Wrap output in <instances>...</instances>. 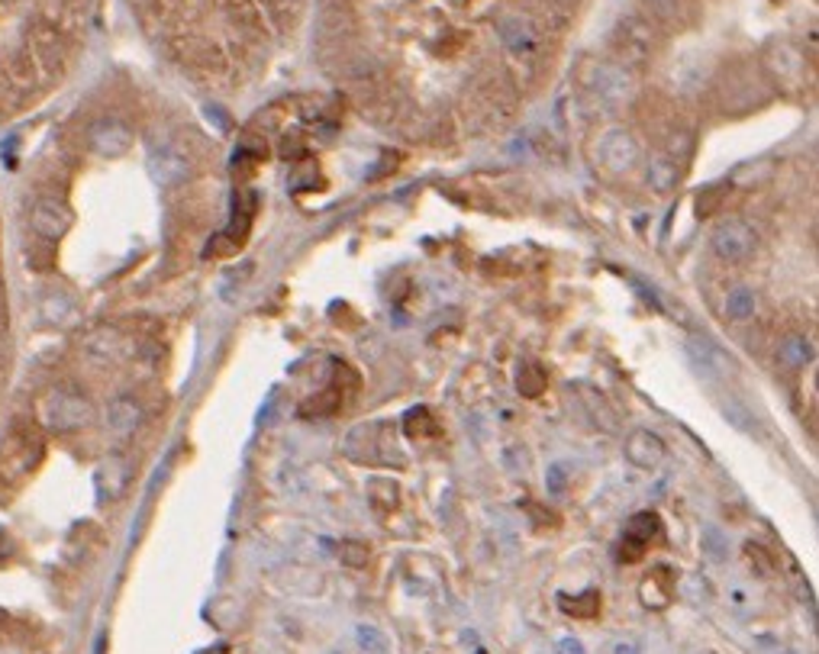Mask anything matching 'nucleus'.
Returning a JSON list of instances; mask_svg holds the SVG:
<instances>
[{"label": "nucleus", "mask_w": 819, "mask_h": 654, "mask_svg": "<svg viewBox=\"0 0 819 654\" xmlns=\"http://www.w3.org/2000/svg\"><path fill=\"white\" fill-rule=\"evenodd\" d=\"M42 455V438H23L16 432H7V438L0 442V480L4 484H16L33 470V464Z\"/></svg>", "instance_id": "f257e3e1"}, {"label": "nucleus", "mask_w": 819, "mask_h": 654, "mask_svg": "<svg viewBox=\"0 0 819 654\" xmlns=\"http://www.w3.org/2000/svg\"><path fill=\"white\" fill-rule=\"evenodd\" d=\"M42 419L52 432H75L90 423V406L84 396L69 394V390H55L46 403H42Z\"/></svg>", "instance_id": "f03ea898"}, {"label": "nucleus", "mask_w": 819, "mask_h": 654, "mask_svg": "<svg viewBox=\"0 0 819 654\" xmlns=\"http://www.w3.org/2000/svg\"><path fill=\"white\" fill-rule=\"evenodd\" d=\"M755 246H758L755 232H751V226L742 223V219H726V223H719L710 236V248L717 252V258H723V261H745L751 252H755Z\"/></svg>", "instance_id": "7ed1b4c3"}, {"label": "nucleus", "mask_w": 819, "mask_h": 654, "mask_svg": "<svg viewBox=\"0 0 819 654\" xmlns=\"http://www.w3.org/2000/svg\"><path fill=\"white\" fill-rule=\"evenodd\" d=\"M597 162L610 174H626L639 164V142L626 130H610L597 139Z\"/></svg>", "instance_id": "20e7f679"}, {"label": "nucleus", "mask_w": 819, "mask_h": 654, "mask_svg": "<svg viewBox=\"0 0 819 654\" xmlns=\"http://www.w3.org/2000/svg\"><path fill=\"white\" fill-rule=\"evenodd\" d=\"M662 532V519L655 512H639L626 522V532H622V545H620V558L622 564H635V561L645 558V552L652 548L655 535Z\"/></svg>", "instance_id": "39448f33"}, {"label": "nucleus", "mask_w": 819, "mask_h": 654, "mask_svg": "<svg viewBox=\"0 0 819 654\" xmlns=\"http://www.w3.org/2000/svg\"><path fill=\"white\" fill-rule=\"evenodd\" d=\"M622 455H626V461L633 464V468H639V470H655L658 464L665 461L668 448H665V442L655 436V432H649V429H635L633 436L626 438V445H622Z\"/></svg>", "instance_id": "423d86ee"}, {"label": "nucleus", "mask_w": 819, "mask_h": 654, "mask_svg": "<svg viewBox=\"0 0 819 654\" xmlns=\"http://www.w3.org/2000/svg\"><path fill=\"white\" fill-rule=\"evenodd\" d=\"M29 223H33V229L39 232L42 239H58L65 229H69L71 223V213L65 204H58L55 197H42L33 204V210H29Z\"/></svg>", "instance_id": "0eeeda50"}, {"label": "nucleus", "mask_w": 819, "mask_h": 654, "mask_svg": "<svg viewBox=\"0 0 819 654\" xmlns=\"http://www.w3.org/2000/svg\"><path fill=\"white\" fill-rule=\"evenodd\" d=\"M149 174L155 177L162 187H175L191 174V162H187L178 149L165 145V149H155L149 155Z\"/></svg>", "instance_id": "6e6552de"}, {"label": "nucleus", "mask_w": 819, "mask_h": 654, "mask_svg": "<svg viewBox=\"0 0 819 654\" xmlns=\"http://www.w3.org/2000/svg\"><path fill=\"white\" fill-rule=\"evenodd\" d=\"M90 145L103 155H123L133 145V132L120 120H101V123L90 126Z\"/></svg>", "instance_id": "1a4fd4ad"}, {"label": "nucleus", "mask_w": 819, "mask_h": 654, "mask_svg": "<svg viewBox=\"0 0 819 654\" xmlns=\"http://www.w3.org/2000/svg\"><path fill=\"white\" fill-rule=\"evenodd\" d=\"M143 423V406H139L136 396H116L107 409V426L116 432V436H130L136 432V426Z\"/></svg>", "instance_id": "9d476101"}, {"label": "nucleus", "mask_w": 819, "mask_h": 654, "mask_svg": "<svg viewBox=\"0 0 819 654\" xmlns=\"http://www.w3.org/2000/svg\"><path fill=\"white\" fill-rule=\"evenodd\" d=\"M497 33H500V39H504V46L510 48V52L529 55V52H536V46H539V36L533 33L529 23L519 20V16H506V20L497 26Z\"/></svg>", "instance_id": "9b49d317"}, {"label": "nucleus", "mask_w": 819, "mask_h": 654, "mask_svg": "<svg viewBox=\"0 0 819 654\" xmlns=\"http://www.w3.org/2000/svg\"><path fill=\"white\" fill-rule=\"evenodd\" d=\"M813 354H816V345H813L806 335H787L784 342L778 345V362L791 371H800L813 362Z\"/></svg>", "instance_id": "f8f14e48"}, {"label": "nucleus", "mask_w": 819, "mask_h": 654, "mask_svg": "<svg viewBox=\"0 0 819 654\" xmlns=\"http://www.w3.org/2000/svg\"><path fill=\"white\" fill-rule=\"evenodd\" d=\"M645 181L655 194H671L677 185H681V164L671 162V158H652L649 171H645Z\"/></svg>", "instance_id": "ddd939ff"}, {"label": "nucleus", "mask_w": 819, "mask_h": 654, "mask_svg": "<svg viewBox=\"0 0 819 654\" xmlns=\"http://www.w3.org/2000/svg\"><path fill=\"white\" fill-rule=\"evenodd\" d=\"M755 310H758L755 290H749V287H736V290H729V297H726V316H729L732 322L751 320Z\"/></svg>", "instance_id": "4468645a"}, {"label": "nucleus", "mask_w": 819, "mask_h": 654, "mask_svg": "<svg viewBox=\"0 0 819 654\" xmlns=\"http://www.w3.org/2000/svg\"><path fill=\"white\" fill-rule=\"evenodd\" d=\"M561 609H565L568 616H580V619H590V616L601 613L603 600H601V593L597 590H588V593H580V596H574V600H568V596H561Z\"/></svg>", "instance_id": "2eb2a0df"}, {"label": "nucleus", "mask_w": 819, "mask_h": 654, "mask_svg": "<svg viewBox=\"0 0 819 654\" xmlns=\"http://www.w3.org/2000/svg\"><path fill=\"white\" fill-rule=\"evenodd\" d=\"M690 352H694V358H700L704 362V374H723L726 371V358L723 352H719L717 345H710V342H690Z\"/></svg>", "instance_id": "dca6fc26"}, {"label": "nucleus", "mask_w": 819, "mask_h": 654, "mask_svg": "<svg viewBox=\"0 0 819 654\" xmlns=\"http://www.w3.org/2000/svg\"><path fill=\"white\" fill-rule=\"evenodd\" d=\"M368 500L378 506V510H394L397 500H400V487H397L394 480H371Z\"/></svg>", "instance_id": "f3484780"}, {"label": "nucleus", "mask_w": 819, "mask_h": 654, "mask_svg": "<svg viewBox=\"0 0 819 654\" xmlns=\"http://www.w3.org/2000/svg\"><path fill=\"white\" fill-rule=\"evenodd\" d=\"M580 396H584V400L590 403L588 409H590V413H594V419L603 426V429H616V413H613V409H610V403L603 400V396L597 394V390L580 387Z\"/></svg>", "instance_id": "a211bd4d"}, {"label": "nucleus", "mask_w": 819, "mask_h": 654, "mask_svg": "<svg viewBox=\"0 0 819 654\" xmlns=\"http://www.w3.org/2000/svg\"><path fill=\"white\" fill-rule=\"evenodd\" d=\"M339 558L346 561L348 567H365L368 564V558H371V548L365 545V542H358V539H346L339 545Z\"/></svg>", "instance_id": "6ab92c4d"}, {"label": "nucleus", "mask_w": 819, "mask_h": 654, "mask_svg": "<svg viewBox=\"0 0 819 654\" xmlns=\"http://www.w3.org/2000/svg\"><path fill=\"white\" fill-rule=\"evenodd\" d=\"M42 313H46L48 322H65L71 313H75V303H71L69 297H48V301L42 303Z\"/></svg>", "instance_id": "aec40b11"}, {"label": "nucleus", "mask_w": 819, "mask_h": 654, "mask_svg": "<svg viewBox=\"0 0 819 654\" xmlns=\"http://www.w3.org/2000/svg\"><path fill=\"white\" fill-rule=\"evenodd\" d=\"M358 645H362L365 651H371V654L388 651V638H384L375 626H358Z\"/></svg>", "instance_id": "412c9836"}, {"label": "nucleus", "mask_w": 819, "mask_h": 654, "mask_svg": "<svg viewBox=\"0 0 819 654\" xmlns=\"http://www.w3.org/2000/svg\"><path fill=\"white\" fill-rule=\"evenodd\" d=\"M558 654H584V645L578 638H561L558 641Z\"/></svg>", "instance_id": "4be33fe9"}, {"label": "nucleus", "mask_w": 819, "mask_h": 654, "mask_svg": "<svg viewBox=\"0 0 819 654\" xmlns=\"http://www.w3.org/2000/svg\"><path fill=\"white\" fill-rule=\"evenodd\" d=\"M552 493H561V487H565V478H561V464H552Z\"/></svg>", "instance_id": "5701e85b"}, {"label": "nucleus", "mask_w": 819, "mask_h": 654, "mask_svg": "<svg viewBox=\"0 0 819 654\" xmlns=\"http://www.w3.org/2000/svg\"><path fill=\"white\" fill-rule=\"evenodd\" d=\"M616 654H639V645H626V641H620V645H616Z\"/></svg>", "instance_id": "b1692460"}]
</instances>
